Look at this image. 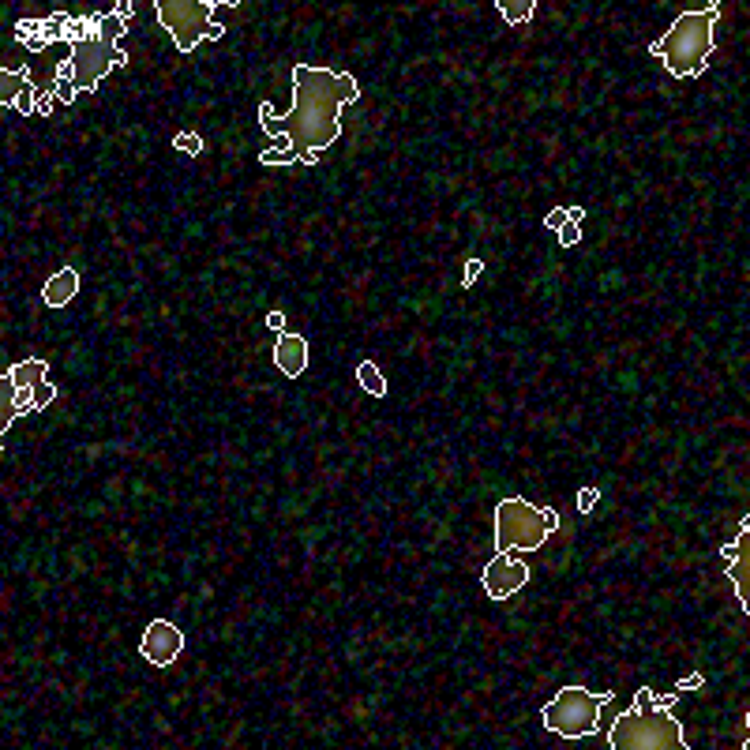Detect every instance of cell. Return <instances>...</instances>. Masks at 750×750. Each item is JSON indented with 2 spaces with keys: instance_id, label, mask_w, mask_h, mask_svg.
<instances>
[{
  "instance_id": "obj_4",
  "label": "cell",
  "mask_w": 750,
  "mask_h": 750,
  "mask_svg": "<svg viewBox=\"0 0 750 750\" xmlns=\"http://www.w3.org/2000/svg\"><path fill=\"white\" fill-rule=\"evenodd\" d=\"M720 8L709 4V8H690L675 19L668 34L657 38L649 45V53L675 75V79H690L698 75L713 57V30H717Z\"/></svg>"
},
{
  "instance_id": "obj_2",
  "label": "cell",
  "mask_w": 750,
  "mask_h": 750,
  "mask_svg": "<svg viewBox=\"0 0 750 750\" xmlns=\"http://www.w3.org/2000/svg\"><path fill=\"white\" fill-rule=\"evenodd\" d=\"M68 45H72V49H68V57L60 60V68H57V102H72L75 94H87V90L98 87L113 68L128 64V53H124L117 42L102 38L98 15L75 19V34Z\"/></svg>"
},
{
  "instance_id": "obj_14",
  "label": "cell",
  "mask_w": 750,
  "mask_h": 750,
  "mask_svg": "<svg viewBox=\"0 0 750 750\" xmlns=\"http://www.w3.org/2000/svg\"><path fill=\"white\" fill-rule=\"evenodd\" d=\"M30 87V75L19 72V68H0V102L12 105L19 102V94Z\"/></svg>"
},
{
  "instance_id": "obj_24",
  "label": "cell",
  "mask_w": 750,
  "mask_h": 750,
  "mask_svg": "<svg viewBox=\"0 0 750 750\" xmlns=\"http://www.w3.org/2000/svg\"><path fill=\"white\" fill-rule=\"evenodd\" d=\"M267 323H270V330H278V334H282V330H285L282 312H270V315H267Z\"/></svg>"
},
{
  "instance_id": "obj_23",
  "label": "cell",
  "mask_w": 750,
  "mask_h": 750,
  "mask_svg": "<svg viewBox=\"0 0 750 750\" xmlns=\"http://www.w3.org/2000/svg\"><path fill=\"white\" fill-rule=\"evenodd\" d=\"M567 218H570L574 225H582V222H585V207H567Z\"/></svg>"
},
{
  "instance_id": "obj_7",
  "label": "cell",
  "mask_w": 750,
  "mask_h": 750,
  "mask_svg": "<svg viewBox=\"0 0 750 750\" xmlns=\"http://www.w3.org/2000/svg\"><path fill=\"white\" fill-rule=\"evenodd\" d=\"M615 694H593L585 687H563L552 702L544 705V728L559 739H585L600 728V709L612 702Z\"/></svg>"
},
{
  "instance_id": "obj_13",
  "label": "cell",
  "mask_w": 750,
  "mask_h": 750,
  "mask_svg": "<svg viewBox=\"0 0 750 750\" xmlns=\"http://www.w3.org/2000/svg\"><path fill=\"white\" fill-rule=\"evenodd\" d=\"M75 293H79V274H75V267H60L57 274L42 285L45 308H68L75 300Z\"/></svg>"
},
{
  "instance_id": "obj_6",
  "label": "cell",
  "mask_w": 750,
  "mask_h": 750,
  "mask_svg": "<svg viewBox=\"0 0 750 750\" xmlns=\"http://www.w3.org/2000/svg\"><path fill=\"white\" fill-rule=\"evenodd\" d=\"M237 8V4H222V0H154L158 23L169 30V38L180 53H192L199 42H218L222 30V12Z\"/></svg>"
},
{
  "instance_id": "obj_12",
  "label": "cell",
  "mask_w": 750,
  "mask_h": 750,
  "mask_svg": "<svg viewBox=\"0 0 750 750\" xmlns=\"http://www.w3.org/2000/svg\"><path fill=\"white\" fill-rule=\"evenodd\" d=\"M274 368L282 375H289V379L304 375V368H308V338L293 334V330H282L278 345H274Z\"/></svg>"
},
{
  "instance_id": "obj_22",
  "label": "cell",
  "mask_w": 750,
  "mask_h": 750,
  "mask_svg": "<svg viewBox=\"0 0 750 750\" xmlns=\"http://www.w3.org/2000/svg\"><path fill=\"white\" fill-rule=\"evenodd\" d=\"M567 222H570V218H567V207H555L552 214L544 218V225H548L552 233H559V229H563V225H567Z\"/></svg>"
},
{
  "instance_id": "obj_17",
  "label": "cell",
  "mask_w": 750,
  "mask_h": 750,
  "mask_svg": "<svg viewBox=\"0 0 750 750\" xmlns=\"http://www.w3.org/2000/svg\"><path fill=\"white\" fill-rule=\"evenodd\" d=\"M173 147H177L180 154H192V158H195V154H203V150H207V143H203L195 132H177V135H173Z\"/></svg>"
},
{
  "instance_id": "obj_10",
  "label": "cell",
  "mask_w": 750,
  "mask_h": 750,
  "mask_svg": "<svg viewBox=\"0 0 750 750\" xmlns=\"http://www.w3.org/2000/svg\"><path fill=\"white\" fill-rule=\"evenodd\" d=\"M45 375H49V364H45L42 357L19 360V364H12V368L4 372V379H8L15 387V394H19V417L34 413V390L45 383Z\"/></svg>"
},
{
  "instance_id": "obj_11",
  "label": "cell",
  "mask_w": 750,
  "mask_h": 750,
  "mask_svg": "<svg viewBox=\"0 0 750 750\" xmlns=\"http://www.w3.org/2000/svg\"><path fill=\"white\" fill-rule=\"evenodd\" d=\"M728 555V578L735 582V597L743 604V612H750V518L739 525V540L724 548Z\"/></svg>"
},
{
  "instance_id": "obj_19",
  "label": "cell",
  "mask_w": 750,
  "mask_h": 750,
  "mask_svg": "<svg viewBox=\"0 0 750 750\" xmlns=\"http://www.w3.org/2000/svg\"><path fill=\"white\" fill-rule=\"evenodd\" d=\"M555 240H559V244H563V248H574V244H578V240H582V225L567 222V225H563V229H559V233H555Z\"/></svg>"
},
{
  "instance_id": "obj_3",
  "label": "cell",
  "mask_w": 750,
  "mask_h": 750,
  "mask_svg": "<svg viewBox=\"0 0 750 750\" xmlns=\"http://www.w3.org/2000/svg\"><path fill=\"white\" fill-rule=\"evenodd\" d=\"M668 705H675V698H657L649 687H642L634 694V709L612 724L608 743L615 750H687L690 743L683 724L668 713Z\"/></svg>"
},
{
  "instance_id": "obj_8",
  "label": "cell",
  "mask_w": 750,
  "mask_h": 750,
  "mask_svg": "<svg viewBox=\"0 0 750 750\" xmlns=\"http://www.w3.org/2000/svg\"><path fill=\"white\" fill-rule=\"evenodd\" d=\"M139 653L154 668H169L184 653V630L177 623H169V619H150L143 638H139Z\"/></svg>"
},
{
  "instance_id": "obj_20",
  "label": "cell",
  "mask_w": 750,
  "mask_h": 750,
  "mask_svg": "<svg viewBox=\"0 0 750 750\" xmlns=\"http://www.w3.org/2000/svg\"><path fill=\"white\" fill-rule=\"evenodd\" d=\"M480 274H484V259H480V255L465 259V289H469V285H477Z\"/></svg>"
},
{
  "instance_id": "obj_5",
  "label": "cell",
  "mask_w": 750,
  "mask_h": 750,
  "mask_svg": "<svg viewBox=\"0 0 750 750\" xmlns=\"http://www.w3.org/2000/svg\"><path fill=\"white\" fill-rule=\"evenodd\" d=\"M559 529L552 507H533L522 495H503L495 503V552H537Z\"/></svg>"
},
{
  "instance_id": "obj_9",
  "label": "cell",
  "mask_w": 750,
  "mask_h": 750,
  "mask_svg": "<svg viewBox=\"0 0 750 750\" xmlns=\"http://www.w3.org/2000/svg\"><path fill=\"white\" fill-rule=\"evenodd\" d=\"M525 582H529V567L514 552H495V559L480 574V585H484V593L492 600L514 597Z\"/></svg>"
},
{
  "instance_id": "obj_1",
  "label": "cell",
  "mask_w": 750,
  "mask_h": 750,
  "mask_svg": "<svg viewBox=\"0 0 750 750\" xmlns=\"http://www.w3.org/2000/svg\"><path fill=\"white\" fill-rule=\"evenodd\" d=\"M360 98L357 75L293 64V105L274 109L263 102L255 109L259 128L278 139V147L259 154L263 165H312L342 135V109Z\"/></svg>"
},
{
  "instance_id": "obj_16",
  "label": "cell",
  "mask_w": 750,
  "mask_h": 750,
  "mask_svg": "<svg viewBox=\"0 0 750 750\" xmlns=\"http://www.w3.org/2000/svg\"><path fill=\"white\" fill-rule=\"evenodd\" d=\"M495 12L503 15L510 27H518V23H525L529 15L537 12V4L533 0H495Z\"/></svg>"
},
{
  "instance_id": "obj_21",
  "label": "cell",
  "mask_w": 750,
  "mask_h": 750,
  "mask_svg": "<svg viewBox=\"0 0 750 750\" xmlns=\"http://www.w3.org/2000/svg\"><path fill=\"white\" fill-rule=\"evenodd\" d=\"M597 499H600V488H582V492H578V510L589 514V510L597 507Z\"/></svg>"
},
{
  "instance_id": "obj_18",
  "label": "cell",
  "mask_w": 750,
  "mask_h": 750,
  "mask_svg": "<svg viewBox=\"0 0 750 750\" xmlns=\"http://www.w3.org/2000/svg\"><path fill=\"white\" fill-rule=\"evenodd\" d=\"M57 394H60V390L53 387L49 379H45L42 387L34 390V413H38V409H45V405H53V402H57Z\"/></svg>"
},
{
  "instance_id": "obj_15",
  "label": "cell",
  "mask_w": 750,
  "mask_h": 750,
  "mask_svg": "<svg viewBox=\"0 0 750 750\" xmlns=\"http://www.w3.org/2000/svg\"><path fill=\"white\" fill-rule=\"evenodd\" d=\"M357 383L368 390L372 398H383V394H387V375L379 372V364H375V360H360V364H357Z\"/></svg>"
}]
</instances>
